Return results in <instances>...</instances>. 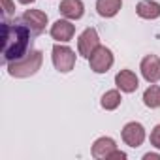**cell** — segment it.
Segmentation results:
<instances>
[{"mask_svg":"<svg viewBox=\"0 0 160 160\" xmlns=\"http://www.w3.org/2000/svg\"><path fill=\"white\" fill-rule=\"evenodd\" d=\"M51 58H53V66L58 72H62V73L72 72L73 66H75V51L70 49L68 45H62V43H55L53 45Z\"/></svg>","mask_w":160,"mask_h":160,"instance_id":"3957f363","label":"cell"},{"mask_svg":"<svg viewBox=\"0 0 160 160\" xmlns=\"http://www.w3.org/2000/svg\"><path fill=\"white\" fill-rule=\"evenodd\" d=\"M115 151H117V143H115L113 138L104 136V138H98L92 143V156L94 158H106V160H109V156Z\"/></svg>","mask_w":160,"mask_h":160,"instance_id":"8fae6325","label":"cell"},{"mask_svg":"<svg viewBox=\"0 0 160 160\" xmlns=\"http://www.w3.org/2000/svg\"><path fill=\"white\" fill-rule=\"evenodd\" d=\"M115 85L122 92H136L139 87V79L132 70H121L115 75Z\"/></svg>","mask_w":160,"mask_h":160,"instance_id":"9c48e42d","label":"cell"},{"mask_svg":"<svg viewBox=\"0 0 160 160\" xmlns=\"http://www.w3.org/2000/svg\"><path fill=\"white\" fill-rule=\"evenodd\" d=\"M21 19L34 30V34H42L47 27V13H43L42 10H27Z\"/></svg>","mask_w":160,"mask_h":160,"instance_id":"30bf717a","label":"cell"},{"mask_svg":"<svg viewBox=\"0 0 160 160\" xmlns=\"http://www.w3.org/2000/svg\"><path fill=\"white\" fill-rule=\"evenodd\" d=\"M141 75L145 77L147 83H156L160 81V58L156 55H147L141 64H139Z\"/></svg>","mask_w":160,"mask_h":160,"instance_id":"52a82bcc","label":"cell"},{"mask_svg":"<svg viewBox=\"0 0 160 160\" xmlns=\"http://www.w3.org/2000/svg\"><path fill=\"white\" fill-rule=\"evenodd\" d=\"M111 158H121V160H122V158H126V152H122V151H119V149H117V151L109 156V160H111Z\"/></svg>","mask_w":160,"mask_h":160,"instance_id":"d6986e66","label":"cell"},{"mask_svg":"<svg viewBox=\"0 0 160 160\" xmlns=\"http://www.w3.org/2000/svg\"><path fill=\"white\" fill-rule=\"evenodd\" d=\"M143 104L151 109L160 108V87L158 85H149L143 92Z\"/></svg>","mask_w":160,"mask_h":160,"instance_id":"9a60e30c","label":"cell"},{"mask_svg":"<svg viewBox=\"0 0 160 160\" xmlns=\"http://www.w3.org/2000/svg\"><path fill=\"white\" fill-rule=\"evenodd\" d=\"M32 34L34 30L23 21H8L2 23V64H10L13 60H21L32 51Z\"/></svg>","mask_w":160,"mask_h":160,"instance_id":"6da1fadb","label":"cell"},{"mask_svg":"<svg viewBox=\"0 0 160 160\" xmlns=\"http://www.w3.org/2000/svg\"><path fill=\"white\" fill-rule=\"evenodd\" d=\"M42 62H43V53L32 49V51H30L27 57H23L21 60H13V62L6 64V68H8V73H10L12 77L23 79V77L34 75V73L42 68Z\"/></svg>","mask_w":160,"mask_h":160,"instance_id":"7a4b0ae2","label":"cell"},{"mask_svg":"<svg viewBox=\"0 0 160 160\" xmlns=\"http://www.w3.org/2000/svg\"><path fill=\"white\" fill-rule=\"evenodd\" d=\"M98 45H100V38H98L96 28H92V27L85 28L81 34H79V38H77V51H79V55L85 57L87 60H89V57L94 53V49Z\"/></svg>","mask_w":160,"mask_h":160,"instance_id":"5b68a950","label":"cell"},{"mask_svg":"<svg viewBox=\"0 0 160 160\" xmlns=\"http://www.w3.org/2000/svg\"><path fill=\"white\" fill-rule=\"evenodd\" d=\"M122 8V0H96V12L100 17L111 19Z\"/></svg>","mask_w":160,"mask_h":160,"instance_id":"4fadbf2b","label":"cell"},{"mask_svg":"<svg viewBox=\"0 0 160 160\" xmlns=\"http://www.w3.org/2000/svg\"><path fill=\"white\" fill-rule=\"evenodd\" d=\"M2 8H4V15L6 17H10V15L15 13V6H13L12 0H2Z\"/></svg>","mask_w":160,"mask_h":160,"instance_id":"ac0fdd59","label":"cell"},{"mask_svg":"<svg viewBox=\"0 0 160 160\" xmlns=\"http://www.w3.org/2000/svg\"><path fill=\"white\" fill-rule=\"evenodd\" d=\"M58 10H60V13L66 19L77 21V19H81L83 13H85V4L81 2V0H62Z\"/></svg>","mask_w":160,"mask_h":160,"instance_id":"7c38bea8","label":"cell"},{"mask_svg":"<svg viewBox=\"0 0 160 160\" xmlns=\"http://www.w3.org/2000/svg\"><path fill=\"white\" fill-rule=\"evenodd\" d=\"M19 2H21V4H25V6H28V4H32V2H34V0H19Z\"/></svg>","mask_w":160,"mask_h":160,"instance_id":"44dd1931","label":"cell"},{"mask_svg":"<svg viewBox=\"0 0 160 160\" xmlns=\"http://www.w3.org/2000/svg\"><path fill=\"white\" fill-rule=\"evenodd\" d=\"M136 13L141 19H158L160 17V4L154 2V0H141V2L136 6Z\"/></svg>","mask_w":160,"mask_h":160,"instance_id":"5bb4252c","label":"cell"},{"mask_svg":"<svg viewBox=\"0 0 160 160\" xmlns=\"http://www.w3.org/2000/svg\"><path fill=\"white\" fill-rule=\"evenodd\" d=\"M121 92L117 91V89H113V91H108L104 96H102V100H100V106L106 109V111H113V109H117L119 106H121Z\"/></svg>","mask_w":160,"mask_h":160,"instance_id":"2e32d148","label":"cell"},{"mask_svg":"<svg viewBox=\"0 0 160 160\" xmlns=\"http://www.w3.org/2000/svg\"><path fill=\"white\" fill-rule=\"evenodd\" d=\"M75 34V27L72 25L70 19H57L51 25V38L57 40L58 43H66L73 38Z\"/></svg>","mask_w":160,"mask_h":160,"instance_id":"ba28073f","label":"cell"},{"mask_svg":"<svg viewBox=\"0 0 160 160\" xmlns=\"http://www.w3.org/2000/svg\"><path fill=\"white\" fill-rule=\"evenodd\" d=\"M143 158H145V160H160V154H156V152H147Z\"/></svg>","mask_w":160,"mask_h":160,"instance_id":"ffe728a7","label":"cell"},{"mask_svg":"<svg viewBox=\"0 0 160 160\" xmlns=\"http://www.w3.org/2000/svg\"><path fill=\"white\" fill-rule=\"evenodd\" d=\"M113 62H115L113 53L106 45H98L94 49V53L89 57V64H91V70L94 73H106L113 66Z\"/></svg>","mask_w":160,"mask_h":160,"instance_id":"277c9868","label":"cell"},{"mask_svg":"<svg viewBox=\"0 0 160 160\" xmlns=\"http://www.w3.org/2000/svg\"><path fill=\"white\" fill-rule=\"evenodd\" d=\"M121 136H122V141H124L128 147H134V149H136V147H139V145L145 141V128H143L141 122L132 121V122H126V124H124Z\"/></svg>","mask_w":160,"mask_h":160,"instance_id":"8992f818","label":"cell"},{"mask_svg":"<svg viewBox=\"0 0 160 160\" xmlns=\"http://www.w3.org/2000/svg\"><path fill=\"white\" fill-rule=\"evenodd\" d=\"M151 145L160 149V124H156L152 128V132H151Z\"/></svg>","mask_w":160,"mask_h":160,"instance_id":"e0dca14e","label":"cell"}]
</instances>
